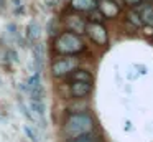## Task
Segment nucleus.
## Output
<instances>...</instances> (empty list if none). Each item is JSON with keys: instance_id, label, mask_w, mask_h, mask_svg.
<instances>
[{"instance_id": "nucleus-21", "label": "nucleus", "mask_w": 153, "mask_h": 142, "mask_svg": "<svg viewBox=\"0 0 153 142\" xmlns=\"http://www.w3.org/2000/svg\"><path fill=\"white\" fill-rule=\"evenodd\" d=\"M13 2H15V8H17L15 12H17V13H22V10H23V7H22L20 0H13Z\"/></svg>"}, {"instance_id": "nucleus-6", "label": "nucleus", "mask_w": 153, "mask_h": 142, "mask_svg": "<svg viewBox=\"0 0 153 142\" xmlns=\"http://www.w3.org/2000/svg\"><path fill=\"white\" fill-rule=\"evenodd\" d=\"M97 10L102 13L104 18H115L120 13L119 3L114 2V0H100V2L97 3Z\"/></svg>"}, {"instance_id": "nucleus-15", "label": "nucleus", "mask_w": 153, "mask_h": 142, "mask_svg": "<svg viewBox=\"0 0 153 142\" xmlns=\"http://www.w3.org/2000/svg\"><path fill=\"white\" fill-rule=\"evenodd\" d=\"M23 132H25V135H27L28 140H31V142H40V137H38L36 131H35V129L31 127V125L23 124Z\"/></svg>"}, {"instance_id": "nucleus-10", "label": "nucleus", "mask_w": 153, "mask_h": 142, "mask_svg": "<svg viewBox=\"0 0 153 142\" xmlns=\"http://www.w3.org/2000/svg\"><path fill=\"white\" fill-rule=\"evenodd\" d=\"M138 7H140V10H137V12L140 13V18H142L143 25L153 26V5L152 3H142Z\"/></svg>"}, {"instance_id": "nucleus-19", "label": "nucleus", "mask_w": 153, "mask_h": 142, "mask_svg": "<svg viewBox=\"0 0 153 142\" xmlns=\"http://www.w3.org/2000/svg\"><path fill=\"white\" fill-rule=\"evenodd\" d=\"M143 2H145V0H123V3H125L127 7H130V8H137V7L142 5Z\"/></svg>"}, {"instance_id": "nucleus-22", "label": "nucleus", "mask_w": 153, "mask_h": 142, "mask_svg": "<svg viewBox=\"0 0 153 142\" xmlns=\"http://www.w3.org/2000/svg\"><path fill=\"white\" fill-rule=\"evenodd\" d=\"M2 121H4V116H2V114H0V122H2Z\"/></svg>"}, {"instance_id": "nucleus-7", "label": "nucleus", "mask_w": 153, "mask_h": 142, "mask_svg": "<svg viewBox=\"0 0 153 142\" xmlns=\"http://www.w3.org/2000/svg\"><path fill=\"white\" fill-rule=\"evenodd\" d=\"M92 91V84L91 83H82V81H74L71 83V88H69V92L74 99H84L91 94Z\"/></svg>"}, {"instance_id": "nucleus-23", "label": "nucleus", "mask_w": 153, "mask_h": 142, "mask_svg": "<svg viewBox=\"0 0 153 142\" xmlns=\"http://www.w3.org/2000/svg\"><path fill=\"white\" fill-rule=\"evenodd\" d=\"M0 81H2V79H0Z\"/></svg>"}, {"instance_id": "nucleus-17", "label": "nucleus", "mask_w": 153, "mask_h": 142, "mask_svg": "<svg viewBox=\"0 0 153 142\" xmlns=\"http://www.w3.org/2000/svg\"><path fill=\"white\" fill-rule=\"evenodd\" d=\"M20 109H22V114H23L25 117L28 119V121H31V122H35V121H36V117H35V116H33V112H31V107L25 106V104H23V101H20Z\"/></svg>"}, {"instance_id": "nucleus-9", "label": "nucleus", "mask_w": 153, "mask_h": 142, "mask_svg": "<svg viewBox=\"0 0 153 142\" xmlns=\"http://www.w3.org/2000/svg\"><path fill=\"white\" fill-rule=\"evenodd\" d=\"M68 79H69L71 83H74V81H82V83H92V74H91L87 69H82V68H76V69H73V71L69 73V74L66 76Z\"/></svg>"}, {"instance_id": "nucleus-18", "label": "nucleus", "mask_w": 153, "mask_h": 142, "mask_svg": "<svg viewBox=\"0 0 153 142\" xmlns=\"http://www.w3.org/2000/svg\"><path fill=\"white\" fill-rule=\"evenodd\" d=\"M89 20L92 23H102L104 17H102V13H100L99 10H92V12H91V15H89Z\"/></svg>"}, {"instance_id": "nucleus-14", "label": "nucleus", "mask_w": 153, "mask_h": 142, "mask_svg": "<svg viewBox=\"0 0 153 142\" xmlns=\"http://www.w3.org/2000/svg\"><path fill=\"white\" fill-rule=\"evenodd\" d=\"M30 107L33 109L35 112H36L40 117H43L45 116V102H43V99H31V102H30Z\"/></svg>"}, {"instance_id": "nucleus-16", "label": "nucleus", "mask_w": 153, "mask_h": 142, "mask_svg": "<svg viewBox=\"0 0 153 142\" xmlns=\"http://www.w3.org/2000/svg\"><path fill=\"white\" fill-rule=\"evenodd\" d=\"M68 142H100L99 135L91 132V134H86V135H81V137H76L73 140H68Z\"/></svg>"}, {"instance_id": "nucleus-13", "label": "nucleus", "mask_w": 153, "mask_h": 142, "mask_svg": "<svg viewBox=\"0 0 153 142\" xmlns=\"http://www.w3.org/2000/svg\"><path fill=\"white\" fill-rule=\"evenodd\" d=\"M33 55H35V66H36V73H41V68H43V50H41V45H35Z\"/></svg>"}, {"instance_id": "nucleus-3", "label": "nucleus", "mask_w": 153, "mask_h": 142, "mask_svg": "<svg viewBox=\"0 0 153 142\" xmlns=\"http://www.w3.org/2000/svg\"><path fill=\"white\" fill-rule=\"evenodd\" d=\"M77 66H79V58H76V56H63V58H58L51 65V76L53 78H66Z\"/></svg>"}, {"instance_id": "nucleus-4", "label": "nucleus", "mask_w": 153, "mask_h": 142, "mask_svg": "<svg viewBox=\"0 0 153 142\" xmlns=\"http://www.w3.org/2000/svg\"><path fill=\"white\" fill-rule=\"evenodd\" d=\"M86 33L89 35V38L92 40L96 45L99 46H105L109 43V35H107V28L102 23H92L86 26Z\"/></svg>"}, {"instance_id": "nucleus-8", "label": "nucleus", "mask_w": 153, "mask_h": 142, "mask_svg": "<svg viewBox=\"0 0 153 142\" xmlns=\"http://www.w3.org/2000/svg\"><path fill=\"white\" fill-rule=\"evenodd\" d=\"M71 8L74 12H92L97 8V0H71Z\"/></svg>"}, {"instance_id": "nucleus-5", "label": "nucleus", "mask_w": 153, "mask_h": 142, "mask_svg": "<svg viewBox=\"0 0 153 142\" xmlns=\"http://www.w3.org/2000/svg\"><path fill=\"white\" fill-rule=\"evenodd\" d=\"M86 26H87V23L84 22V18H81L77 15H68L64 18V28H66V32H71L74 35H79V36L84 35L86 33Z\"/></svg>"}, {"instance_id": "nucleus-1", "label": "nucleus", "mask_w": 153, "mask_h": 142, "mask_svg": "<svg viewBox=\"0 0 153 142\" xmlns=\"http://www.w3.org/2000/svg\"><path fill=\"white\" fill-rule=\"evenodd\" d=\"M94 129H96V122H94V117L91 114H87V112H73L64 121L63 134L68 140H73L76 137L94 132Z\"/></svg>"}, {"instance_id": "nucleus-20", "label": "nucleus", "mask_w": 153, "mask_h": 142, "mask_svg": "<svg viewBox=\"0 0 153 142\" xmlns=\"http://www.w3.org/2000/svg\"><path fill=\"white\" fill-rule=\"evenodd\" d=\"M143 33H145V35H148V36H153V26H146V25H145Z\"/></svg>"}, {"instance_id": "nucleus-2", "label": "nucleus", "mask_w": 153, "mask_h": 142, "mask_svg": "<svg viewBox=\"0 0 153 142\" xmlns=\"http://www.w3.org/2000/svg\"><path fill=\"white\" fill-rule=\"evenodd\" d=\"M86 50V43L79 35L71 32H61L53 40V51L61 56H76Z\"/></svg>"}, {"instance_id": "nucleus-12", "label": "nucleus", "mask_w": 153, "mask_h": 142, "mask_svg": "<svg viewBox=\"0 0 153 142\" xmlns=\"http://www.w3.org/2000/svg\"><path fill=\"white\" fill-rule=\"evenodd\" d=\"M127 22H128L133 28H142L143 26V22H142V18H140V13L137 12V10H130V12L127 13Z\"/></svg>"}, {"instance_id": "nucleus-11", "label": "nucleus", "mask_w": 153, "mask_h": 142, "mask_svg": "<svg viewBox=\"0 0 153 142\" xmlns=\"http://www.w3.org/2000/svg\"><path fill=\"white\" fill-rule=\"evenodd\" d=\"M40 33H41V28L36 22H30L27 26V38L30 40L31 43H35L36 40H40Z\"/></svg>"}]
</instances>
